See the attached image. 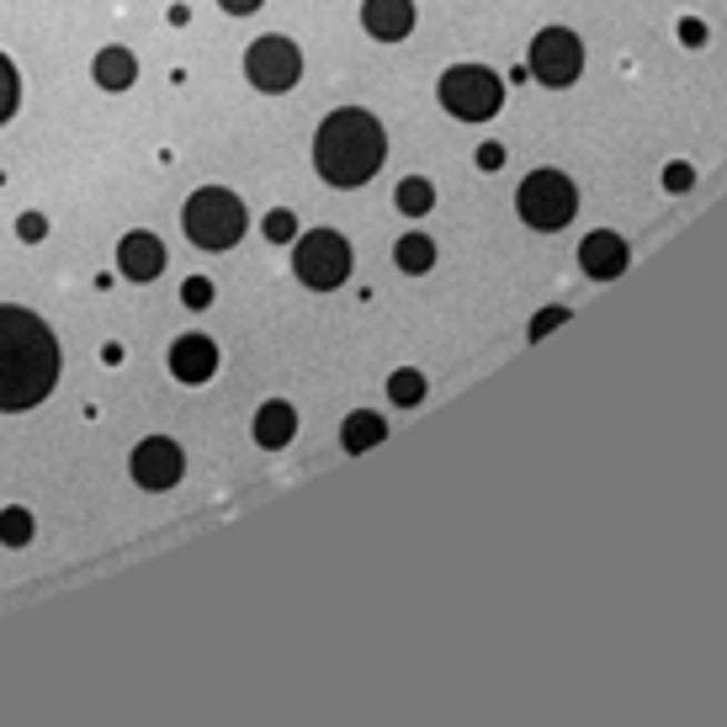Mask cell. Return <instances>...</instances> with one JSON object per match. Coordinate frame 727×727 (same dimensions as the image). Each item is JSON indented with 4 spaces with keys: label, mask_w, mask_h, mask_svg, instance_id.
I'll return each instance as SVG.
<instances>
[{
    "label": "cell",
    "mask_w": 727,
    "mask_h": 727,
    "mask_svg": "<svg viewBox=\"0 0 727 727\" xmlns=\"http://www.w3.org/2000/svg\"><path fill=\"white\" fill-rule=\"evenodd\" d=\"M59 335L49 330V319H38L32 309L0 303V414H17L43 404L59 388Z\"/></svg>",
    "instance_id": "cell-1"
},
{
    "label": "cell",
    "mask_w": 727,
    "mask_h": 727,
    "mask_svg": "<svg viewBox=\"0 0 727 727\" xmlns=\"http://www.w3.org/2000/svg\"><path fill=\"white\" fill-rule=\"evenodd\" d=\"M388 160V133L383 122L372 118L366 107H340L319 122L314 133V170L324 186L335 192H351V186H366Z\"/></svg>",
    "instance_id": "cell-2"
},
{
    "label": "cell",
    "mask_w": 727,
    "mask_h": 727,
    "mask_svg": "<svg viewBox=\"0 0 727 727\" xmlns=\"http://www.w3.org/2000/svg\"><path fill=\"white\" fill-rule=\"evenodd\" d=\"M181 229L196 250H234L250 229V213L229 186H196L181 208Z\"/></svg>",
    "instance_id": "cell-3"
},
{
    "label": "cell",
    "mask_w": 727,
    "mask_h": 727,
    "mask_svg": "<svg viewBox=\"0 0 727 727\" xmlns=\"http://www.w3.org/2000/svg\"><path fill=\"white\" fill-rule=\"evenodd\" d=\"M515 213L536 234H558V229H568V223L579 219V186L563 170H532L515 186Z\"/></svg>",
    "instance_id": "cell-4"
},
{
    "label": "cell",
    "mask_w": 727,
    "mask_h": 727,
    "mask_svg": "<svg viewBox=\"0 0 727 727\" xmlns=\"http://www.w3.org/2000/svg\"><path fill=\"white\" fill-rule=\"evenodd\" d=\"M351 266H356L351 240L335 234V229H309V234H297V240H292V271H297V282H303L309 292L345 287Z\"/></svg>",
    "instance_id": "cell-5"
},
{
    "label": "cell",
    "mask_w": 727,
    "mask_h": 727,
    "mask_svg": "<svg viewBox=\"0 0 727 727\" xmlns=\"http://www.w3.org/2000/svg\"><path fill=\"white\" fill-rule=\"evenodd\" d=\"M436 101L457 122H488L505 107V80L488 70V64H452V70L441 74Z\"/></svg>",
    "instance_id": "cell-6"
},
{
    "label": "cell",
    "mask_w": 727,
    "mask_h": 727,
    "mask_svg": "<svg viewBox=\"0 0 727 727\" xmlns=\"http://www.w3.org/2000/svg\"><path fill=\"white\" fill-rule=\"evenodd\" d=\"M526 74H532L536 85H547V91H568V85L584 74L579 32H568V27H542L532 38V53H526Z\"/></svg>",
    "instance_id": "cell-7"
},
{
    "label": "cell",
    "mask_w": 727,
    "mask_h": 727,
    "mask_svg": "<svg viewBox=\"0 0 727 727\" xmlns=\"http://www.w3.org/2000/svg\"><path fill=\"white\" fill-rule=\"evenodd\" d=\"M244 74H250L255 91L282 97V91H292V85L303 80V53H297L292 38H255V43L244 49Z\"/></svg>",
    "instance_id": "cell-8"
},
{
    "label": "cell",
    "mask_w": 727,
    "mask_h": 727,
    "mask_svg": "<svg viewBox=\"0 0 727 727\" xmlns=\"http://www.w3.org/2000/svg\"><path fill=\"white\" fill-rule=\"evenodd\" d=\"M128 473H133V484L149 488V494H165L186 478V452L175 446L170 436H144L133 446V457H128Z\"/></svg>",
    "instance_id": "cell-9"
},
{
    "label": "cell",
    "mask_w": 727,
    "mask_h": 727,
    "mask_svg": "<svg viewBox=\"0 0 727 727\" xmlns=\"http://www.w3.org/2000/svg\"><path fill=\"white\" fill-rule=\"evenodd\" d=\"M627 261H632V250L616 229H595V234L579 244V266H584V276H595V282H616V276L627 271Z\"/></svg>",
    "instance_id": "cell-10"
},
{
    "label": "cell",
    "mask_w": 727,
    "mask_h": 727,
    "mask_svg": "<svg viewBox=\"0 0 727 727\" xmlns=\"http://www.w3.org/2000/svg\"><path fill=\"white\" fill-rule=\"evenodd\" d=\"M118 271L128 276V282H154V276L165 271V244L154 240L149 229L122 234L118 240Z\"/></svg>",
    "instance_id": "cell-11"
},
{
    "label": "cell",
    "mask_w": 727,
    "mask_h": 727,
    "mask_svg": "<svg viewBox=\"0 0 727 727\" xmlns=\"http://www.w3.org/2000/svg\"><path fill=\"white\" fill-rule=\"evenodd\" d=\"M170 372H175V383H208L213 372H219V345L208 335H181L175 345H170Z\"/></svg>",
    "instance_id": "cell-12"
},
{
    "label": "cell",
    "mask_w": 727,
    "mask_h": 727,
    "mask_svg": "<svg viewBox=\"0 0 727 727\" xmlns=\"http://www.w3.org/2000/svg\"><path fill=\"white\" fill-rule=\"evenodd\" d=\"M362 27L377 43H404L414 32V0H362Z\"/></svg>",
    "instance_id": "cell-13"
},
{
    "label": "cell",
    "mask_w": 727,
    "mask_h": 727,
    "mask_svg": "<svg viewBox=\"0 0 727 727\" xmlns=\"http://www.w3.org/2000/svg\"><path fill=\"white\" fill-rule=\"evenodd\" d=\"M250 436H255V446H266V452H282V446L297 436V410H292L287 398H266V404L255 410Z\"/></svg>",
    "instance_id": "cell-14"
},
{
    "label": "cell",
    "mask_w": 727,
    "mask_h": 727,
    "mask_svg": "<svg viewBox=\"0 0 727 727\" xmlns=\"http://www.w3.org/2000/svg\"><path fill=\"white\" fill-rule=\"evenodd\" d=\"M91 80H97L101 91H133V80H139V59H133V49L107 43V49L97 53V64H91Z\"/></svg>",
    "instance_id": "cell-15"
},
{
    "label": "cell",
    "mask_w": 727,
    "mask_h": 727,
    "mask_svg": "<svg viewBox=\"0 0 727 727\" xmlns=\"http://www.w3.org/2000/svg\"><path fill=\"white\" fill-rule=\"evenodd\" d=\"M388 441V420L377 410H351L345 414V425H340V446L351 452V457H362L372 446H383Z\"/></svg>",
    "instance_id": "cell-16"
},
{
    "label": "cell",
    "mask_w": 727,
    "mask_h": 727,
    "mask_svg": "<svg viewBox=\"0 0 727 727\" xmlns=\"http://www.w3.org/2000/svg\"><path fill=\"white\" fill-rule=\"evenodd\" d=\"M393 261L404 276H425V271L436 266V240L431 234H404V240L393 244Z\"/></svg>",
    "instance_id": "cell-17"
},
{
    "label": "cell",
    "mask_w": 727,
    "mask_h": 727,
    "mask_svg": "<svg viewBox=\"0 0 727 727\" xmlns=\"http://www.w3.org/2000/svg\"><path fill=\"white\" fill-rule=\"evenodd\" d=\"M393 202H398V213L425 219V213L436 208V186H431L425 175H404V181H398V192H393Z\"/></svg>",
    "instance_id": "cell-18"
},
{
    "label": "cell",
    "mask_w": 727,
    "mask_h": 727,
    "mask_svg": "<svg viewBox=\"0 0 727 727\" xmlns=\"http://www.w3.org/2000/svg\"><path fill=\"white\" fill-rule=\"evenodd\" d=\"M425 398V372H414V366H398V372H388V404H398V410H414Z\"/></svg>",
    "instance_id": "cell-19"
},
{
    "label": "cell",
    "mask_w": 727,
    "mask_h": 727,
    "mask_svg": "<svg viewBox=\"0 0 727 727\" xmlns=\"http://www.w3.org/2000/svg\"><path fill=\"white\" fill-rule=\"evenodd\" d=\"M32 532H38L32 509H22V505H6V509H0V542H6V547H27V542H32Z\"/></svg>",
    "instance_id": "cell-20"
},
{
    "label": "cell",
    "mask_w": 727,
    "mask_h": 727,
    "mask_svg": "<svg viewBox=\"0 0 727 727\" xmlns=\"http://www.w3.org/2000/svg\"><path fill=\"white\" fill-rule=\"evenodd\" d=\"M17 107H22V74H17V64L0 53V122L17 118Z\"/></svg>",
    "instance_id": "cell-21"
},
{
    "label": "cell",
    "mask_w": 727,
    "mask_h": 727,
    "mask_svg": "<svg viewBox=\"0 0 727 727\" xmlns=\"http://www.w3.org/2000/svg\"><path fill=\"white\" fill-rule=\"evenodd\" d=\"M261 234H266L271 244H292L297 240V219H292L287 208H271L266 219H261Z\"/></svg>",
    "instance_id": "cell-22"
},
{
    "label": "cell",
    "mask_w": 727,
    "mask_h": 727,
    "mask_svg": "<svg viewBox=\"0 0 727 727\" xmlns=\"http://www.w3.org/2000/svg\"><path fill=\"white\" fill-rule=\"evenodd\" d=\"M181 303H186L192 314H202V309H213V282H208V276H192V282L181 287Z\"/></svg>",
    "instance_id": "cell-23"
},
{
    "label": "cell",
    "mask_w": 727,
    "mask_h": 727,
    "mask_svg": "<svg viewBox=\"0 0 727 727\" xmlns=\"http://www.w3.org/2000/svg\"><path fill=\"white\" fill-rule=\"evenodd\" d=\"M664 192H690L696 186V165H685V160H675V165H664Z\"/></svg>",
    "instance_id": "cell-24"
},
{
    "label": "cell",
    "mask_w": 727,
    "mask_h": 727,
    "mask_svg": "<svg viewBox=\"0 0 727 727\" xmlns=\"http://www.w3.org/2000/svg\"><path fill=\"white\" fill-rule=\"evenodd\" d=\"M675 38L685 43V49H706V22H701V17H679Z\"/></svg>",
    "instance_id": "cell-25"
},
{
    "label": "cell",
    "mask_w": 727,
    "mask_h": 727,
    "mask_svg": "<svg viewBox=\"0 0 727 727\" xmlns=\"http://www.w3.org/2000/svg\"><path fill=\"white\" fill-rule=\"evenodd\" d=\"M17 234H22L27 244L49 240V219H43V213H22V219H17Z\"/></svg>",
    "instance_id": "cell-26"
},
{
    "label": "cell",
    "mask_w": 727,
    "mask_h": 727,
    "mask_svg": "<svg viewBox=\"0 0 727 727\" xmlns=\"http://www.w3.org/2000/svg\"><path fill=\"white\" fill-rule=\"evenodd\" d=\"M563 319H568V309H542V314L532 319V330H526V335L532 340H542V335H553V330H558Z\"/></svg>",
    "instance_id": "cell-27"
},
{
    "label": "cell",
    "mask_w": 727,
    "mask_h": 727,
    "mask_svg": "<svg viewBox=\"0 0 727 727\" xmlns=\"http://www.w3.org/2000/svg\"><path fill=\"white\" fill-rule=\"evenodd\" d=\"M505 165V144H478V170H499Z\"/></svg>",
    "instance_id": "cell-28"
},
{
    "label": "cell",
    "mask_w": 727,
    "mask_h": 727,
    "mask_svg": "<svg viewBox=\"0 0 727 727\" xmlns=\"http://www.w3.org/2000/svg\"><path fill=\"white\" fill-rule=\"evenodd\" d=\"M219 6L229 11V17H255V11H261L266 0H219Z\"/></svg>",
    "instance_id": "cell-29"
}]
</instances>
